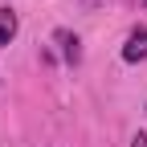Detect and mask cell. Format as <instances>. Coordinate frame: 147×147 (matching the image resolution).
Returning a JSON list of instances; mask_svg holds the SVG:
<instances>
[{"mask_svg": "<svg viewBox=\"0 0 147 147\" xmlns=\"http://www.w3.org/2000/svg\"><path fill=\"white\" fill-rule=\"evenodd\" d=\"M131 147H147V135H135V139H131Z\"/></svg>", "mask_w": 147, "mask_h": 147, "instance_id": "obj_4", "label": "cell"}, {"mask_svg": "<svg viewBox=\"0 0 147 147\" xmlns=\"http://www.w3.org/2000/svg\"><path fill=\"white\" fill-rule=\"evenodd\" d=\"M53 41L61 45V57H65V65H78V61H82V41H78V37H74L69 29H57V33H53Z\"/></svg>", "mask_w": 147, "mask_h": 147, "instance_id": "obj_1", "label": "cell"}, {"mask_svg": "<svg viewBox=\"0 0 147 147\" xmlns=\"http://www.w3.org/2000/svg\"><path fill=\"white\" fill-rule=\"evenodd\" d=\"M123 61H147V29H135L123 45Z\"/></svg>", "mask_w": 147, "mask_h": 147, "instance_id": "obj_2", "label": "cell"}, {"mask_svg": "<svg viewBox=\"0 0 147 147\" xmlns=\"http://www.w3.org/2000/svg\"><path fill=\"white\" fill-rule=\"evenodd\" d=\"M143 8H147V0H143Z\"/></svg>", "mask_w": 147, "mask_h": 147, "instance_id": "obj_5", "label": "cell"}, {"mask_svg": "<svg viewBox=\"0 0 147 147\" xmlns=\"http://www.w3.org/2000/svg\"><path fill=\"white\" fill-rule=\"evenodd\" d=\"M16 29H21L16 12H12V8H0V45H8L12 37H16Z\"/></svg>", "mask_w": 147, "mask_h": 147, "instance_id": "obj_3", "label": "cell"}]
</instances>
